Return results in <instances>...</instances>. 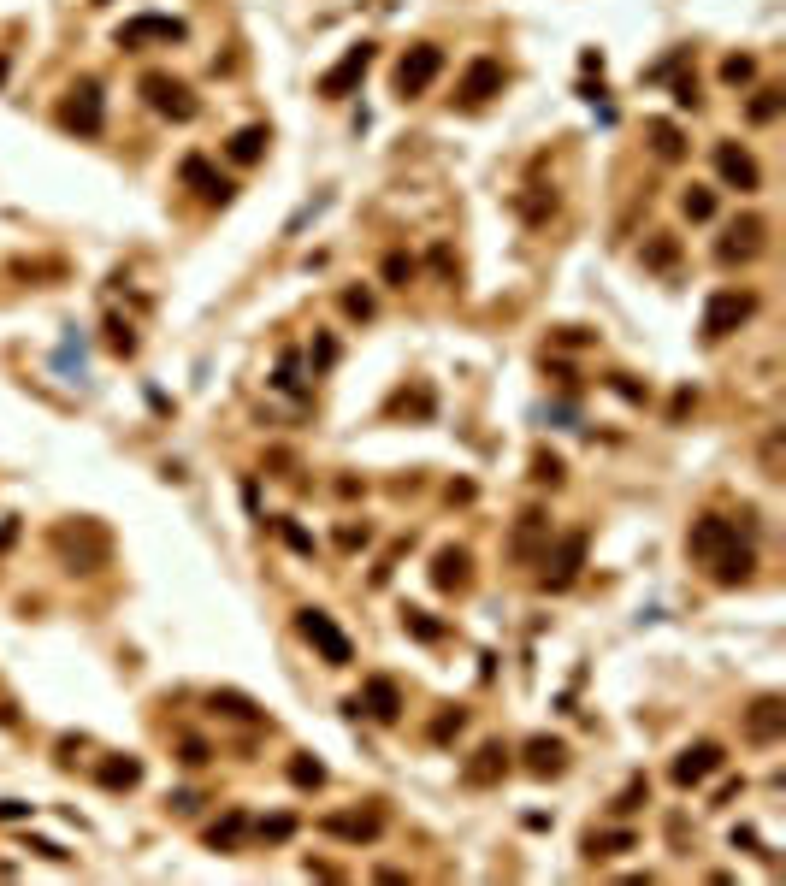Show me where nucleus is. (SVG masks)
<instances>
[{"mask_svg": "<svg viewBox=\"0 0 786 886\" xmlns=\"http://www.w3.org/2000/svg\"><path fill=\"white\" fill-rule=\"evenodd\" d=\"M349 709H355V715H373L379 727H396L408 703H402V686H396L391 674H373V680H361V697H355Z\"/></svg>", "mask_w": 786, "mask_h": 886, "instance_id": "nucleus-11", "label": "nucleus"}, {"mask_svg": "<svg viewBox=\"0 0 786 886\" xmlns=\"http://www.w3.org/2000/svg\"><path fill=\"white\" fill-rule=\"evenodd\" d=\"M243 839H249V816H243V810H225L219 822L207 827V845H213V851H237Z\"/></svg>", "mask_w": 786, "mask_h": 886, "instance_id": "nucleus-24", "label": "nucleus"}, {"mask_svg": "<svg viewBox=\"0 0 786 886\" xmlns=\"http://www.w3.org/2000/svg\"><path fill=\"white\" fill-rule=\"evenodd\" d=\"M343 314L349 319H373V296H367V290H343Z\"/></svg>", "mask_w": 786, "mask_h": 886, "instance_id": "nucleus-42", "label": "nucleus"}, {"mask_svg": "<svg viewBox=\"0 0 786 886\" xmlns=\"http://www.w3.org/2000/svg\"><path fill=\"white\" fill-rule=\"evenodd\" d=\"M674 101H680V107H698V77H680V83H674Z\"/></svg>", "mask_w": 786, "mask_h": 886, "instance_id": "nucleus-45", "label": "nucleus"}, {"mask_svg": "<svg viewBox=\"0 0 786 886\" xmlns=\"http://www.w3.org/2000/svg\"><path fill=\"white\" fill-rule=\"evenodd\" d=\"M296 633H302L314 650H320V662H326V668H349V662H355V644H349V633L331 621L326 609H296Z\"/></svg>", "mask_w": 786, "mask_h": 886, "instance_id": "nucleus-3", "label": "nucleus"}, {"mask_svg": "<svg viewBox=\"0 0 786 886\" xmlns=\"http://www.w3.org/2000/svg\"><path fill=\"white\" fill-rule=\"evenodd\" d=\"M763 237H769V225H763L757 213H745V219H733V225H727V237L716 243V260H721V266H745V260H757V254H763Z\"/></svg>", "mask_w": 786, "mask_h": 886, "instance_id": "nucleus-13", "label": "nucleus"}, {"mask_svg": "<svg viewBox=\"0 0 786 886\" xmlns=\"http://www.w3.org/2000/svg\"><path fill=\"white\" fill-rule=\"evenodd\" d=\"M721 762H727V751H721L716 739H698V745H686V751L674 757V768H668V780H674L680 792H692V786H704L710 774H721Z\"/></svg>", "mask_w": 786, "mask_h": 886, "instance_id": "nucleus-10", "label": "nucleus"}, {"mask_svg": "<svg viewBox=\"0 0 786 886\" xmlns=\"http://www.w3.org/2000/svg\"><path fill=\"white\" fill-rule=\"evenodd\" d=\"M633 845H639V839H633L627 827H621V833H586V857H591V863H603V857H621V851H633Z\"/></svg>", "mask_w": 786, "mask_h": 886, "instance_id": "nucleus-28", "label": "nucleus"}, {"mask_svg": "<svg viewBox=\"0 0 786 886\" xmlns=\"http://www.w3.org/2000/svg\"><path fill=\"white\" fill-rule=\"evenodd\" d=\"M716 172H721V184H727V190H739V195L763 190V172H757V160H751L745 148H733V142H716Z\"/></svg>", "mask_w": 786, "mask_h": 886, "instance_id": "nucleus-15", "label": "nucleus"}, {"mask_svg": "<svg viewBox=\"0 0 786 886\" xmlns=\"http://www.w3.org/2000/svg\"><path fill=\"white\" fill-rule=\"evenodd\" d=\"M337 544H343V550H361V544H367V526H343Z\"/></svg>", "mask_w": 786, "mask_h": 886, "instance_id": "nucleus-47", "label": "nucleus"}, {"mask_svg": "<svg viewBox=\"0 0 786 886\" xmlns=\"http://www.w3.org/2000/svg\"><path fill=\"white\" fill-rule=\"evenodd\" d=\"M461 727H467V709H444V715L432 721V739L444 745V739H450V733H461Z\"/></svg>", "mask_w": 786, "mask_h": 886, "instance_id": "nucleus-39", "label": "nucleus"}, {"mask_svg": "<svg viewBox=\"0 0 786 886\" xmlns=\"http://www.w3.org/2000/svg\"><path fill=\"white\" fill-rule=\"evenodd\" d=\"M503 774H509V745H503V739H485L473 757L461 762V780H467V786H497Z\"/></svg>", "mask_w": 786, "mask_h": 886, "instance_id": "nucleus-18", "label": "nucleus"}, {"mask_svg": "<svg viewBox=\"0 0 786 886\" xmlns=\"http://www.w3.org/2000/svg\"><path fill=\"white\" fill-rule=\"evenodd\" d=\"M60 125L71 130V136H101L107 130V101H101V77H77L66 89V101H60Z\"/></svg>", "mask_w": 786, "mask_h": 886, "instance_id": "nucleus-1", "label": "nucleus"}, {"mask_svg": "<svg viewBox=\"0 0 786 886\" xmlns=\"http://www.w3.org/2000/svg\"><path fill=\"white\" fill-rule=\"evenodd\" d=\"M503 89H509V71H503V60L479 54V60L461 65L456 101H461V107H485V101H491V95H503Z\"/></svg>", "mask_w": 786, "mask_h": 886, "instance_id": "nucleus-7", "label": "nucleus"}, {"mask_svg": "<svg viewBox=\"0 0 786 886\" xmlns=\"http://www.w3.org/2000/svg\"><path fill=\"white\" fill-rule=\"evenodd\" d=\"M710 573H716V585H745V579L757 573V550H751V544H733L721 562H710Z\"/></svg>", "mask_w": 786, "mask_h": 886, "instance_id": "nucleus-21", "label": "nucleus"}, {"mask_svg": "<svg viewBox=\"0 0 786 886\" xmlns=\"http://www.w3.org/2000/svg\"><path fill=\"white\" fill-rule=\"evenodd\" d=\"M645 136H651L656 160H686V136L668 125V119H651V125H645Z\"/></svg>", "mask_w": 786, "mask_h": 886, "instance_id": "nucleus-26", "label": "nucleus"}, {"mask_svg": "<svg viewBox=\"0 0 786 886\" xmlns=\"http://www.w3.org/2000/svg\"><path fill=\"white\" fill-rule=\"evenodd\" d=\"M142 101H148L160 119H172V125H190L201 113V101L190 95V83H178L172 71H148V77H142Z\"/></svg>", "mask_w": 786, "mask_h": 886, "instance_id": "nucleus-4", "label": "nucleus"}, {"mask_svg": "<svg viewBox=\"0 0 786 886\" xmlns=\"http://www.w3.org/2000/svg\"><path fill=\"white\" fill-rule=\"evenodd\" d=\"M278 390H290V396H296V390H302V379H296V349H290V355H284V361H278Z\"/></svg>", "mask_w": 786, "mask_h": 886, "instance_id": "nucleus-43", "label": "nucleus"}, {"mask_svg": "<svg viewBox=\"0 0 786 886\" xmlns=\"http://www.w3.org/2000/svg\"><path fill=\"white\" fill-rule=\"evenodd\" d=\"M781 733H786V697L763 692L751 709H745V739H751V745H775Z\"/></svg>", "mask_w": 786, "mask_h": 886, "instance_id": "nucleus-14", "label": "nucleus"}, {"mask_svg": "<svg viewBox=\"0 0 786 886\" xmlns=\"http://www.w3.org/2000/svg\"><path fill=\"white\" fill-rule=\"evenodd\" d=\"M680 213H686L692 225H710V219H716V190H704V184H692V190L680 195Z\"/></svg>", "mask_w": 786, "mask_h": 886, "instance_id": "nucleus-29", "label": "nucleus"}, {"mask_svg": "<svg viewBox=\"0 0 786 886\" xmlns=\"http://www.w3.org/2000/svg\"><path fill=\"white\" fill-rule=\"evenodd\" d=\"M331 839H349V845H373L385 833V816L379 810H337V816H320Z\"/></svg>", "mask_w": 786, "mask_h": 886, "instance_id": "nucleus-16", "label": "nucleus"}, {"mask_svg": "<svg viewBox=\"0 0 786 886\" xmlns=\"http://www.w3.org/2000/svg\"><path fill=\"white\" fill-rule=\"evenodd\" d=\"M751 314H757V296H751V290H716V296L704 302V343L733 337Z\"/></svg>", "mask_w": 786, "mask_h": 886, "instance_id": "nucleus-6", "label": "nucleus"}, {"mask_svg": "<svg viewBox=\"0 0 786 886\" xmlns=\"http://www.w3.org/2000/svg\"><path fill=\"white\" fill-rule=\"evenodd\" d=\"M278 538H284L290 550H302V556H314V538H308V532H302L296 520H278Z\"/></svg>", "mask_w": 786, "mask_h": 886, "instance_id": "nucleus-40", "label": "nucleus"}, {"mask_svg": "<svg viewBox=\"0 0 786 886\" xmlns=\"http://www.w3.org/2000/svg\"><path fill=\"white\" fill-rule=\"evenodd\" d=\"M266 142H272V130L266 125H243L231 142H225V154H231V166H255L266 154Z\"/></svg>", "mask_w": 786, "mask_h": 886, "instance_id": "nucleus-22", "label": "nucleus"}, {"mask_svg": "<svg viewBox=\"0 0 786 886\" xmlns=\"http://www.w3.org/2000/svg\"><path fill=\"white\" fill-rule=\"evenodd\" d=\"M178 178H184L201 201H213V207H225V201H231V184L213 172V160H207V154H184V160H178Z\"/></svg>", "mask_w": 786, "mask_h": 886, "instance_id": "nucleus-17", "label": "nucleus"}, {"mask_svg": "<svg viewBox=\"0 0 786 886\" xmlns=\"http://www.w3.org/2000/svg\"><path fill=\"white\" fill-rule=\"evenodd\" d=\"M6 71H12V60H6V54H0V83H6Z\"/></svg>", "mask_w": 786, "mask_h": 886, "instance_id": "nucleus-49", "label": "nucleus"}, {"mask_svg": "<svg viewBox=\"0 0 786 886\" xmlns=\"http://www.w3.org/2000/svg\"><path fill=\"white\" fill-rule=\"evenodd\" d=\"M751 77H757V60H751V54H727V60H721V83H733V89H745Z\"/></svg>", "mask_w": 786, "mask_h": 886, "instance_id": "nucleus-35", "label": "nucleus"}, {"mask_svg": "<svg viewBox=\"0 0 786 886\" xmlns=\"http://www.w3.org/2000/svg\"><path fill=\"white\" fill-rule=\"evenodd\" d=\"M402 633L420 638V644H438V638H444V627H438L426 609H402Z\"/></svg>", "mask_w": 786, "mask_h": 886, "instance_id": "nucleus-34", "label": "nucleus"}, {"mask_svg": "<svg viewBox=\"0 0 786 886\" xmlns=\"http://www.w3.org/2000/svg\"><path fill=\"white\" fill-rule=\"evenodd\" d=\"M532 479H538V485H562V455L538 449V455H532Z\"/></svg>", "mask_w": 786, "mask_h": 886, "instance_id": "nucleus-36", "label": "nucleus"}, {"mask_svg": "<svg viewBox=\"0 0 786 886\" xmlns=\"http://www.w3.org/2000/svg\"><path fill=\"white\" fill-rule=\"evenodd\" d=\"M414 272H420V266H414V254H402V249H391V254H385V266H379V278H385L391 290H408V284H414Z\"/></svg>", "mask_w": 786, "mask_h": 886, "instance_id": "nucleus-30", "label": "nucleus"}, {"mask_svg": "<svg viewBox=\"0 0 786 886\" xmlns=\"http://www.w3.org/2000/svg\"><path fill=\"white\" fill-rule=\"evenodd\" d=\"M107 349H113V355H136V337H131L125 319H107Z\"/></svg>", "mask_w": 786, "mask_h": 886, "instance_id": "nucleus-38", "label": "nucleus"}, {"mask_svg": "<svg viewBox=\"0 0 786 886\" xmlns=\"http://www.w3.org/2000/svg\"><path fill=\"white\" fill-rule=\"evenodd\" d=\"M95 6H107V0H95Z\"/></svg>", "mask_w": 786, "mask_h": 886, "instance_id": "nucleus-50", "label": "nucleus"}, {"mask_svg": "<svg viewBox=\"0 0 786 886\" xmlns=\"http://www.w3.org/2000/svg\"><path fill=\"white\" fill-rule=\"evenodd\" d=\"M18 816H30V804H0V822H18Z\"/></svg>", "mask_w": 786, "mask_h": 886, "instance_id": "nucleus-48", "label": "nucleus"}, {"mask_svg": "<svg viewBox=\"0 0 786 886\" xmlns=\"http://www.w3.org/2000/svg\"><path fill=\"white\" fill-rule=\"evenodd\" d=\"M432 585H438V591H467V585H473V556H467L461 544H444V550L432 556Z\"/></svg>", "mask_w": 786, "mask_h": 886, "instance_id": "nucleus-19", "label": "nucleus"}, {"mask_svg": "<svg viewBox=\"0 0 786 886\" xmlns=\"http://www.w3.org/2000/svg\"><path fill=\"white\" fill-rule=\"evenodd\" d=\"M290 780H296L302 792H320V786H326V762H314L302 751V757H290Z\"/></svg>", "mask_w": 786, "mask_h": 886, "instance_id": "nucleus-33", "label": "nucleus"}, {"mask_svg": "<svg viewBox=\"0 0 786 886\" xmlns=\"http://www.w3.org/2000/svg\"><path fill=\"white\" fill-rule=\"evenodd\" d=\"M645 798H651V786H645V780H633V786H627V792L615 798V816H633V810H639Z\"/></svg>", "mask_w": 786, "mask_h": 886, "instance_id": "nucleus-41", "label": "nucleus"}, {"mask_svg": "<svg viewBox=\"0 0 786 886\" xmlns=\"http://www.w3.org/2000/svg\"><path fill=\"white\" fill-rule=\"evenodd\" d=\"M586 568V532H562L556 550H544V591H568Z\"/></svg>", "mask_w": 786, "mask_h": 886, "instance_id": "nucleus-9", "label": "nucleus"}, {"mask_svg": "<svg viewBox=\"0 0 786 886\" xmlns=\"http://www.w3.org/2000/svg\"><path fill=\"white\" fill-rule=\"evenodd\" d=\"M544 538H550V520H544L538 508H526L521 526H515V556H521V562H532V550H538Z\"/></svg>", "mask_w": 786, "mask_h": 886, "instance_id": "nucleus-25", "label": "nucleus"}, {"mask_svg": "<svg viewBox=\"0 0 786 886\" xmlns=\"http://www.w3.org/2000/svg\"><path fill=\"white\" fill-rule=\"evenodd\" d=\"M568 768V745L562 739H526V774H538V780H550V774H562Z\"/></svg>", "mask_w": 786, "mask_h": 886, "instance_id": "nucleus-20", "label": "nucleus"}, {"mask_svg": "<svg viewBox=\"0 0 786 886\" xmlns=\"http://www.w3.org/2000/svg\"><path fill=\"white\" fill-rule=\"evenodd\" d=\"M95 780L107 792H131V786H142V757H107L95 768Z\"/></svg>", "mask_w": 786, "mask_h": 886, "instance_id": "nucleus-23", "label": "nucleus"}, {"mask_svg": "<svg viewBox=\"0 0 786 886\" xmlns=\"http://www.w3.org/2000/svg\"><path fill=\"white\" fill-rule=\"evenodd\" d=\"M674 260H680V243H674L668 231H656L651 243H645V266H651V272H674Z\"/></svg>", "mask_w": 786, "mask_h": 886, "instance_id": "nucleus-32", "label": "nucleus"}, {"mask_svg": "<svg viewBox=\"0 0 786 886\" xmlns=\"http://www.w3.org/2000/svg\"><path fill=\"white\" fill-rule=\"evenodd\" d=\"M337 361V343L331 337H314V367H331Z\"/></svg>", "mask_w": 786, "mask_h": 886, "instance_id": "nucleus-46", "label": "nucleus"}, {"mask_svg": "<svg viewBox=\"0 0 786 886\" xmlns=\"http://www.w3.org/2000/svg\"><path fill=\"white\" fill-rule=\"evenodd\" d=\"M438 77H444V48H438V42H414V48L396 60L391 83H396V95H402V101H420Z\"/></svg>", "mask_w": 786, "mask_h": 886, "instance_id": "nucleus-2", "label": "nucleus"}, {"mask_svg": "<svg viewBox=\"0 0 786 886\" xmlns=\"http://www.w3.org/2000/svg\"><path fill=\"white\" fill-rule=\"evenodd\" d=\"M119 48H148V42H166V48H178V42H190V24L184 18H166V12H136L119 24V36H113Z\"/></svg>", "mask_w": 786, "mask_h": 886, "instance_id": "nucleus-5", "label": "nucleus"}, {"mask_svg": "<svg viewBox=\"0 0 786 886\" xmlns=\"http://www.w3.org/2000/svg\"><path fill=\"white\" fill-rule=\"evenodd\" d=\"M207 703H213V715H231V721H261V709H255L243 692H213Z\"/></svg>", "mask_w": 786, "mask_h": 886, "instance_id": "nucleus-31", "label": "nucleus"}, {"mask_svg": "<svg viewBox=\"0 0 786 886\" xmlns=\"http://www.w3.org/2000/svg\"><path fill=\"white\" fill-rule=\"evenodd\" d=\"M373 60H379V48H373V42H355V48H349L343 60L331 65L326 77H320V95H326V101H343V95H355V83H361V77L373 71Z\"/></svg>", "mask_w": 786, "mask_h": 886, "instance_id": "nucleus-12", "label": "nucleus"}, {"mask_svg": "<svg viewBox=\"0 0 786 886\" xmlns=\"http://www.w3.org/2000/svg\"><path fill=\"white\" fill-rule=\"evenodd\" d=\"M178 751H184V768H201V762H207V745H201V739H184V745H178Z\"/></svg>", "mask_w": 786, "mask_h": 886, "instance_id": "nucleus-44", "label": "nucleus"}, {"mask_svg": "<svg viewBox=\"0 0 786 886\" xmlns=\"http://www.w3.org/2000/svg\"><path fill=\"white\" fill-rule=\"evenodd\" d=\"M781 107H786V95H781V89H775V83H763V89L751 95V107H745V119H751V125H775V119H781Z\"/></svg>", "mask_w": 786, "mask_h": 886, "instance_id": "nucleus-27", "label": "nucleus"}, {"mask_svg": "<svg viewBox=\"0 0 786 886\" xmlns=\"http://www.w3.org/2000/svg\"><path fill=\"white\" fill-rule=\"evenodd\" d=\"M255 833H261L266 845H284L296 833V816H266V822H255Z\"/></svg>", "mask_w": 786, "mask_h": 886, "instance_id": "nucleus-37", "label": "nucleus"}, {"mask_svg": "<svg viewBox=\"0 0 786 886\" xmlns=\"http://www.w3.org/2000/svg\"><path fill=\"white\" fill-rule=\"evenodd\" d=\"M733 544H739V526H733L727 514H698V520H692V532H686V550H692L704 568H710V562H721Z\"/></svg>", "mask_w": 786, "mask_h": 886, "instance_id": "nucleus-8", "label": "nucleus"}]
</instances>
